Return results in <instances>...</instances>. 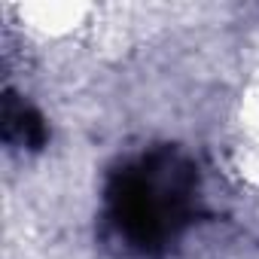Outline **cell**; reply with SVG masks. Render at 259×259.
Returning a JSON list of instances; mask_svg holds the SVG:
<instances>
[{
    "instance_id": "obj_1",
    "label": "cell",
    "mask_w": 259,
    "mask_h": 259,
    "mask_svg": "<svg viewBox=\"0 0 259 259\" xmlns=\"http://www.w3.org/2000/svg\"><path fill=\"white\" fill-rule=\"evenodd\" d=\"M195 174L192 168L162 150L125 165L107 186V220L119 241L144 256L162 253L189 223Z\"/></svg>"
},
{
    "instance_id": "obj_2",
    "label": "cell",
    "mask_w": 259,
    "mask_h": 259,
    "mask_svg": "<svg viewBox=\"0 0 259 259\" xmlns=\"http://www.w3.org/2000/svg\"><path fill=\"white\" fill-rule=\"evenodd\" d=\"M4 132H7V138L13 141V138H19L22 144H28V147H43V141H46V128H43V119L31 110V107H22V104H16L13 98L7 101V110H4Z\"/></svg>"
}]
</instances>
